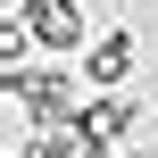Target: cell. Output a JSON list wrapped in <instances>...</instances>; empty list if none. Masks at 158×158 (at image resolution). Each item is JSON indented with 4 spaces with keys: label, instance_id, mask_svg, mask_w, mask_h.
<instances>
[{
    "label": "cell",
    "instance_id": "obj_1",
    "mask_svg": "<svg viewBox=\"0 0 158 158\" xmlns=\"http://www.w3.org/2000/svg\"><path fill=\"white\" fill-rule=\"evenodd\" d=\"M0 92L17 108L25 133H50V125H75V67L67 58H25V67H0Z\"/></svg>",
    "mask_w": 158,
    "mask_h": 158
},
{
    "label": "cell",
    "instance_id": "obj_5",
    "mask_svg": "<svg viewBox=\"0 0 158 158\" xmlns=\"http://www.w3.org/2000/svg\"><path fill=\"white\" fill-rule=\"evenodd\" d=\"M33 50H42V42H33V25H25V17H0V67H25Z\"/></svg>",
    "mask_w": 158,
    "mask_h": 158
},
{
    "label": "cell",
    "instance_id": "obj_3",
    "mask_svg": "<svg viewBox=\"0 0 158 158\" xmlns=\"http://www.w3.org/2000/svg\"><path fill=\"white\" fill-rule=\"evenodd\" d=\"M133 58H142V33L117 25V33H92V50H83L75 67H83L92 92H125V83H133Z\"/></svg>",
    "mask_w": 158,
    "mask_h": 158
},
{
    "label": "cell",
    "instance_id": "obj_6",
    "mask_svg": "<svg viewBox=\"0 0 158 158\" xmlns=\"http://www.w3.org/2000/svg\"><path fill=\"white\" fill-rule=\"evenodd\" d=\"M17 158H42V142H33V133H25V150H17Z\"/></svg>",
    "mask_w": 158,
    "mask_h": 158
},
{
    "label": "cell",
    "instance_id": "obj_7",
    "mask_svg": "<svg viewBox=\"0 0 158 158\" xmlns=\"http://www.w3.org/2000/svg\"><path fill=\"white\" fill-rule=\"evenodd\" d=\"M108 158H150V150H108Z\"/></svg>",
    "mask_w": 158,
    "mask_h": 158
},
{
    "label": "cell",
    "instance_id": "obj_2",
    "mask_svg": "<svg viewBox=\"0 0 158 158\" xmlns=\"http://www.w3.org/2000/svg\"><path fill=\"white\" fill-rule=\"evenodd\" d=\"M83 8H92V0H17V17L33 25V42H42L50 58H83V50H92Z\"/></svg>",
    "mask_w": 158,
    "mask_h": 158
},
{
    "label": "cell",
    "instance_id": "obj_4",
    "mask_svg": "<svg viewBox=\"0 0 158 158\" xmlns=\"http://www.w3.org/2000/svg\"><path fill=\"white\" fill-rule=\"evenodd\" d=\"M75 125H83L100 150H125V142H133V125H142V100H133V92H92Z\"/></svg>",
    "mask_w": 158,
    "mask_h": 158
}]
</instances>
